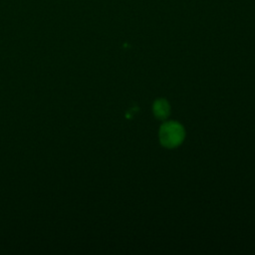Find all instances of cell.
<instances>
[{
	"label": "cell",
	"instance_id": "obj_1",
	"mask_svg": "<svg viewBox=\"0 0 255 255\" xmlns=\"http://www.w3.org/2000/svg\"><path fill=\"white\" fill-rule=\"evenodd\" d=\"M184 138V129L176 122H166L159 129V139L162 145L166 147H175L179 145Z\"/></svg>",
	"mask_w": 255,
	"mask_h": 255
},
{
	"label": "cell",
	"instance_id": "obj_2",
	"mask_svg": "<svg viewBox=\"0 0 255 255\" xmlns=\"http://www.w3.org/2000/svg\"><path fill=\"white\" fill-rule=\"evenodd\" d=\"M153 113L156 118H158L160 120H164L169 115L168 103L163 99L157 100L153 104Z\"/></svg>",
	"mask_w": 255,
	"mask_h": 255
}]
</instances>
